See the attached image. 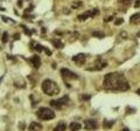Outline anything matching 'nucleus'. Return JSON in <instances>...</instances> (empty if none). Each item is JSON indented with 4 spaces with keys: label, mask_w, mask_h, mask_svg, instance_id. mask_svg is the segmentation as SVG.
<instances>
[{
    "label": "nucleus",
    "mask_w": 140,
    "mask_h": 131,
    "mask_svg": "<svg viewBox=\"0 0 140 131\" xmlns=\"http://www.w3.org/2000/svg\"><path fill=\"white\" fill-rule=\"evenodd\" d=\"M140 6V0H137L136 3H135V8H138Z\"/></svg>",
    "instance_id": "obj_29"
},
{
    "label": "nucleus",
    "mask_w": 140,
    "mask_h": 131,
    "mask_svg": "<svg viewBox=\"0 0 140 131\" xmlns=\"http://www.w3.org/2000/svg\"><path fill=\"white\" fill-rule=\"evenodd\" d=\"M50 105H51L52 108H54L55 109H61V105L59 103V101L57 100H53V101H50Z\"/></svg>",
    "instance_id": "obj_13"
},
{
    "label": "nucleus",
    "mask_w": 140,
    "mask_h": 131,
    "mask_svg": "<svg viewBox=\"0 0 140 131\" xmlns=\"http://www.w3.org/2000/svg\"><path fill=\"white\" fill-rule=\"evenodd\" d=\"M72 59H73L74 62L77 64L78 66H81L85 63L86 56H85V54H83V53H79V54H77V55L74 56L73 58H72Z\"/></svg>",
    "instance_id": "obj_7"
},
{
    "label": "nucleus",
    "mask_w": 140,
    "mask_h": 131,
    "mask_svg": "<svg viewBox=\"0 0 140 131\" xmlns=\"http://www.w3.org/2000/svg\"><path fill=\"white\" fill-rule=\"evenodd\" d=\"M99 12V11L97 9H93V10H89V11H85L83 14H81V15L78 16V18L80 21H84L86 20L87 18H89V17H95L96 14Z\"/></svg>",
    "instance_id": "obj_4"
},
{
    "label": "nucleus",
    "mask_w": 140,
    "mask_h": 131,
    "mask_svg": "<svg viewBox=\"0 0 140 131\" xmlns=\"http://www.w3.org/2000/svg\"><path fill=\"white\" fill-rule=\"evenodd\" d=\"M82 2L81 1H75L72 4V8L73 9H80L81 7H82Z\"/></svg>",
    "instance_id": "obj_17"
},
{
    "label": "nucleus",
    "mask_w": 140,
    "mask_h": 131,
    "mask_svg": "<svg viewBox=\"0 0 140 131\" xmlns=\"http://www.w3.org/2000/svg\"><path fill=\"white\" fill-rule=\"evenodd\" d=\"M67 126L64 122H60L56 127L54 128L53 131H66Z\"/></svg>",
    "instance_id": "obj_12"
},
{
    "label": "nucleus",
    "mask_w": 140,
    "mask_h": 131,
    "mask_svg": "<svg viewBox=\"0 0 140 131\" xmlns=\"http://www.w3.org/2000/svg\"><path fill=\"white\" fill-rule=\"evenodd\" d=\"M52 43H53V45H54V46L58 49H59V48H63V46H64L63 43H62L60 39H54L52 41Z\"/></svg>",
    "instance_id": "obj_14"
},
{
    "label": "nucleus",
    "mask_w": 140,
    "mask_h": 131,
    "mask_svg": "<svg viewBox=\"0 0 140 131\" xmlns=\"http://www.w3.org/2000/svg\"><path fill=\"white\" fill-rule=\"evenodd\" d=\"M42 125L40 124L39 122H36V121H33L29 126V130L30 131H40L42 129Z\"/></svg>",
    "instance_id": "obj_8"
},
{
    "label": "nucleus",
    "mask_w": 140,
    "mask_h": 131,
    "mask_svg": "<svg viewBox=\"0 0 140 131\" xmlns=\"http://www.w3.org/2000/svg\"><path fill=\"white\" fill-rule=\"evenodd\" d=\"M123 131H130V129L128 128H124V129H123Z\"/></svg>",
    "instance_id": "obj_32"
},
{
    "label": "nucleus",
    "mask_w": 140,
    "mask_h": 131,
    "mask_svg": "<svg viewBox=\"0 0 140 131\" xmlns=\"http://www.w3.org/2000/svg\"><path fill=\"white\" fill-rule=\"evenodd\" d=\"M8 38H9V35L7 32H4L3 34V37H2V40H3L4 43H6L7 41H8Z\"/></svg>",
    "instance_id": "obj_20"
},
{
    "label": "nucleus",
    "mask_w": 140,
    "mask_h": 131,
    "mask_svg": "<svg viewBox=\"0 0 140 131\" xmlns=\"http://www.w3.org/2000/svg\"><path fill=\"white\" fill-rule=\"evenodd\" d=\"M44 50H45V52H46V53L47 54L48 56H50L52 54V52H51V51L50 50H48L47 48H46V47H44Z\"/></svg>",
    "instance_id": "obj_26"
},
{
    "label": "nucleus",
    "mask_w": 140,
    "mask_h": 131,
    "mask_svg": "<svg viewBox=\"0 0 140 131\" xmlns=\"http://www.w3.org/2000/svg\"><path fill=\"white\" fill-rule=\"evenodd\" d=\"M18 128H19V129H21V130H24L26 128V124L24 122H20L18 124Z\"/></svg>",
    "instance_id": "obj_24"
},
{
    "label": "nucleus",
    "mask_w": 140,
    "mask_h": 131,
    "mask_svg": "<svg viewBox=\"0 0 140 131\" xmlns=\"http://www.w3.org/2000/svg\"><path fill=\"white\" fill-rule=\"evenodd\" d=\"M33 5H31L29 8H27V9H26L25 10V13H29L30 11H33Z\"/></svg>",
    "instance_id": "obj_25"
},
{
    "label": "nucleus",
    "mask_w": 140,
    "mask_h": 131,
    "mask_svg": "<svg viewBox=\"0 0 140 131\" xmlns=\"http://www.w3.org/2000/svg\"><path fill=\"white\" fill-rule=\"evenodd\" d=\"M69 128L71 131H78L81 128V125L79 122H71L69 125Z\"/></svg>",
    "instance_id": "obj_11"
},
{
    "label": "nucleus",
    "mask_w": 140,
    "mask_h": 131,
    "mask_svg": "<svg viewBox=\"0 0 140 131\" xmlns=\"http://www.w3.org/2000/svg\"><path fill=\"white\" fill-rule=\"evenodd\" d=\"M137 94H138V95H140V88H138L137 90Z\"/></svg>",
    "instance_id": "obj_33"
},
{
    "label": "nucleus",
    "mask_w": 140,
    "mask_h": 131,
    "mask_svg": "<svg viewBox=\"0 0 140 131\" xmlns=\"http://www.w3.org/2000/svg\"><path fill=\"white\" fill-rule=\"evenodd\" d=\"M103 87L106 89L118 90V91H128L130 89V85L124 77L119 73H110L105 75Z\"/></svg>",
    "instance_id": "obj_1"
},
{
    "label": "nucleus",
    "mask_w": 140,
    "mask_h": 131,
    "mask_svg": "<svg viewBox=\"0 0 140 131\" xmlns=\"http://www.w3.org/2000/svg\"><path fill=\"white\" fill-rule=\"evenodd\" d=\"M114 123H115L114 121H107V120H105L104 121H103V127H104L105 128H110L113 125H114Z\"/></svg>",
    "instance_id": "obj_16"
},
{
    "label": "nucleus",
    "mask_w": 140,
    "mask_h": 131,
    "mask_svg": "<svg viewBox=\"0 0 140 131\" xmlns=\"http://www.w3.org/2000/svg\"><path fill=\"white\" fill-rule=\"evenodd\" d=\"M38 118L42 121H49L55 118V113L54 110L48 108H40L36 113Z\"/></svg>",
    "instance_id": "obj_3"
},
{
    "label": "nucleus",
    "mask_w": 140,
    "mask_h": 131,
    "mask_svg": "<svg viewBox=\"0 0 140 131\" xmlns=\"http://www.w3.org/2000/svg\"><path fill=\"white\" fill-rule=\"evenodd\" d=\"M42 90L46 94L49 95V96H53V95H56L60 93V88L58 85L53 80L47 79L45 80L42 83Z\"/></svg>",
    "instance_id": "obj_2"
},
{
    "label": "nucleus",
    "mask_w": 140,
    "mask_h": 131,
    "mask_svg": "<svg viewBox=\"0 0 140 131\" xmlns=\"http://www.w3.org/2000/svg\"><path fill=\"white\" fill-rule=\"evenodd\" d=\"M34 49L37 51L38 52H41L43 50H44V46H41L40 44H36V46L34 47Z\"/></svg>",
    "instance_id": "obj_19"
},
{
    "label": "nucleus",
    "mask_w": 140,
    "mask_h": 131,
    "mask_svg": "<svg viewBox=\"0 0 140 131\" xmlns=\"http://www.w3.org/2000/svg\"><path fill=\"white\" fill-rule=\"evenodd\" d=\"M91 98V96L90 95H88V94H83V95H81V99L84 100V101H88L89 99Z\"/></svg>",
    "instance_id": "obj_23"
},
{
    "label": "nucleus",
    "mask_w": 140,
    "mask_h": 131,
    "mask_svg": "<svg viewBox=\"0 0 140 131\" xmlns=\"http://www.w3.org/2000/svg\"><path fill=\"white\" fill-rule=\"evenodd\" d=\"M92 35L94 37L99 38V39H102V38L104 37V33H103V32H94Z\"/></svg>",
    "instance_id": "obj_18"
},
{
    "label": "nucleus",
    "mask_w": 140,
    "mask_h": 131,
    "mask_svg": "<svg viewBox=\"0 0 140 131\" xmlns=\"http://www.w3.org/2000/svg\"><path fill=\"white\" fill-rule=\"evenodd\" d=\"M84 126L87 130H94L98 128L97 121L93 120V119H88V120L84 121Z\"/></svg>",
    "instance_id": "obj_6"
},
{
    "label": "nucleus",
    "mask_w": 140,
    "mask_h": 131,
    "mask_svg": "<svg viewBox=\"0 0 140 131\" xmlns=\"http://www.w3.org/2000/svg\"><path fill=\"white\" fill-rule=\"evenodd\" d=\"M120 3L124 4V5H129L132 3V0H120Z\"/></svg>",
    "instance_id": "obj_22"
},
{
    "label": "nucleus",
    "mask_w": 140,
    "mask_h": 131,
    "mask_svg": "<svg viewBox=\"0 0 140 131\" xmlns=\"http://www.w3.org/2000/svg\"><path fill=\"white\" fill-rule=\"evenodd\" d=\"M130 23L131 24H140V12L133 14L130 18Z\"/></svg>",
    "instance_id": "obj_10"
},
{
    "label": "nucleus",
    "mask_w": 140,
    "mask_h": 131,
    "mask_svg": "<svg viewBox=\"0 0 140 131\" xmlns=\"http://www.w3.org/2000/svg\"><path fill=\"white\" fill-rule=\"evenodd\" d=\"M58 101H59V103L61 105V106H63V105H66L67 102H68L69 101V97H68V95H64L62 98L61 99H59V100H57Z\"/></svg>",
    "instance_id": "obj_15"
},
{
    "label": "nucleus",
    "mask_w": 140,
    "mask_h": 131,
    "mask_svg": "<svg viewBox=\"0 0 140 131\" xmlns=\"http://www.w3.org/2000/svg\"><path fill=\"white\" fill-rule=\"evenodd\" d=\"M112 19H113V17L110 16V17H109V18H104V22H110V21H111Z\"/></svg>",
    "instance_id": "obj_28"
},
{
    "label": "nucleus",
    "mask_w": 140,
    "mask_h": 131,
    "mask_svg": "<svg viewBox=\"0 0 140 131\" xmlns=\"http://www.w3.org/2000/svg\"><path fill=\"white\" fill-rule=\"evenodd\" d=\"M22 4H23L22 0H18V5L19 7H22Z\"/></svg>",
    "instance_id": "obj_30"
},
{
    "label": "nucleus",
    "mask_w": 140,
    "mask_h": 131,
    "mask_svg": "<svg viewBox=\"0 0 140 131\" xmlns=\"http://www.w3.org/2000/svg\"><path fill=\"white\" fill-rule=\"evenodd\" d=\"M31 62H32V64L33 65V66H34L35 68H39L40 66V57H39L38 55H33L32 58L30 59Z\"/></svg>",
    "instance_id": "obj_9"
},
{
    "label": "nucleus",
    "mask_w": 140,
    "mask_h": 131,
    "mask_svg": "<svg viewBox=\"0 0 140 131\" xmlns=\"http://www.w3.org/2000/svg\"><path fill=\"white\" fill-rule=\"evenodd\" d=\"M124 23V18H117L115 21V25H122V24Z\"/></svg>",
    "instance_id": "obj_21"
},
{
    "label": "nucleus",
    "mask_w": 140,
    "mask_h": 131,
    "mask_svg": "<svg viewBox=\"0 0 140 131\" xmlns=\"http://www.w3.org/2000/svg\"><path fill=\"white\" fill-rule=\"evenodd\" d=\"M14 39H19V34H18V33H16V34L14 35Z\"/></svg>",
    "instance_id": "obj_31"
},
{
    "label": "nucleus",
    "mask_w": 140,
    "mask_h": 131,
    "mask_svg": "<svg viewBox=\"0 0 140 131\" xmlns=\"http://www.w3.org/2000/svg\"><path fill=\"white\" fill-rule=\"evenodd\" d=\"M24 29H25V32H26V34H27L28 36H30V35L32 34V33H31V31H30V30H28L27 28L25 27V26H24Z\"/></svg>",
    "instance_id": "obj_27"
},
{
    "label": "nucleus",
    "mask_w": 140,
    "mask_h": 131,
    "mask_svg": "<svg viewBox=\"0 0 140 131\" xmlns=\"http://www.w3.org/2000/svg\"><path fill=\"white\" fill-rule=\"evenodd\" d=\"M61 73L62 75V77L65 79H67V80H74V79H78V76H77L75 73H74L73 72H71L70 70L67 68H62L61 70Z\"/></svg>",
    "instance_id": "obj_5"
}]
</instances>
